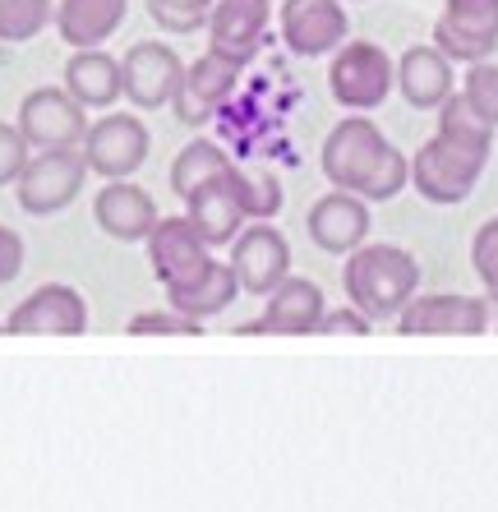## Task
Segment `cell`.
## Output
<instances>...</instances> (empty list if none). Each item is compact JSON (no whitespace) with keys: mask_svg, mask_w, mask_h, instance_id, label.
<instances>
[{"mask_svg":"<svg viewBox=\"0 0 498 512\" xmlns=\"http://www.w3.org/2000/svg\"><path fill=\"white\" fill-rule=\"evenodd\" d=\"M323 176L332 190H351L365 203H388L411 185V157L392 148L369 116H346L323 139Z\"/></svg>","mask_w":498,"mask_h":512,"instance_id":"obj_1","label":"cell"},{"mask_svg":"<svg viewBox=\"0 0 498 512\" xmlns=\"http://www.w3.org/2000/svg\"><path fill=\"white\" fill-rule=\"evenodd\" d=\"M342 286H346V305H356L365 319L388 323L406 310V300L415 296L420 286V263H415L411 250L402 245H360V250L346 254L342 268Z\"/></svg>","mask_w":498,"mask_h":512,"instance_id":"obj_2","label":"cell"},{"mask_svg":"<svg viewBox=\"0 0 498 512\" xmlns=\"http://www.w3.org/2000/svg\"><path fill=\"white\" fill-rule=\"evenodd\" d=\"M489 148L494 143L485 139H457V134L439 130L411 157V190L425 203H439V208L466 203L489 167Z\"/></svg>","mask_w":498,"mask_h":512,"instance_id":"obj_3","label":"cell"},{"mask_svg":"<svg viewBox=\"0 0 498 512\" xmlns=\"http://www.w3.org/2000/svg\"><path fill=\"white\" fill-rule=\"evenodd\" d=\"M397 88V60L379 42H342L332 51L328 93L346 111H379Z\"/></svg>","mask_w":498,"mask_h":512,"instance_id":"obj_4","label":"cell"},{"mask_svg":"<svg viewBox=\"0 0 498 512\" xmlns=\"http://www.w3.org/2000/svg\"><path fill=\"white\" fill-rule=\"evenodd\" d=\"M83 180H88L83 148H42V153L28 157L24 176L14 180L19 185V208L33 217H51L79 199Z\"/></svg>","mask_w":498,"mask_h":512,"instance_id":"obj_5","label":"cell"},{"mask_svg":"<svg viewBox=\"0 0 498 512\" xmlns=\"http://www.w3.org/2000/svg\"><path fill=\"white\" fill-rule=\"evenodd\" d=\"M148 148H153L148 125L139 116H125V111L93 120L88 134H83V162L102 180H130L148 162Z\"/></svg>","mask_w":498,"mask_h":512,"instance_id":"obj_6","label":"cell"},{"mask_svg":"<svg viewBox=\"0 0 498 512\" xmlns=\"http://www.w3.org/2000/svg\"><path fill=\"white\" fill-rule=\"evenodd\" d=\"M392 323L402 337H480L489 328V300L457 296V291L411 296Z\"/></svg>","mask_w":498,"mask_h":512,"instance_id":"obj_7","label":"cell"},{"mask_svg":"<svg viewBox=\"0 0 498 512\" xmlns=\"http://www.w3.org/2000/svg\"><path fill=\"white\" fill-rule=\"evenodd\" d=\"M14 125H19V134L28 139L33 153H42V148H83L88 107H79L65 88H37V93L24 97Z\"/></svg>","mask_w":498,"mask_h":512,"instance_id":"obj_8","label":"cell"},{"mask_svg":"<svg viewBox=\"0 0 498 512\" xmlns=\"http://www.w3.org/2000/svg\"><path fill=\"white\" fill-rule=\"evenodd\" d=\"M88 328V300L65 282H47L28 291L5 319V333L19 337H79Z\"/></svg>","mask_w":498,"mask_h":512,"instance_id":"obj_9","label":"cell"},{"mask_svg":"<svg viewBox=\"0 0 498 512\" xmlns=\"http://www.w3.org/2000/svg\"><path fill=\"white\" fill-rule=\"evenodd\" d=\"M434 47L462 65L489 60L498 47V0H443Z\"/></svg>","mask_w":498,"mask_h":512,"instance_id":"obj_10","label":"cell"},{"mask_svg":"<svg viewBox=\"0 0 498 512\" xmlns=\"http://www.w3.org/2000/svg\"><path fill=\"white\" fill-rule=\"evenodd\" d=\"M240 70H245V65L226 60L222 51H213V47L203 51L194 65H185L180 88H176V97H171V111H176L180 125H203V120H213L217 107L236 93Z\"/></svg>","mask_w":498,"mask_h":512,"instance_id":"obj_11","label":"cell"},{"mask_svg":"<svg viewBox=\"0 0 498 512\" xmlns=\"http://www.w3.org/2000/svg\"><path fill=\"white\" fill-rule=\"evenodd\" d=\"M226 263L236 268L240 291L268 296V291H277V286L291 277V245H286V236L277 227L254 222V227H245L231 240V259Z\"/></svg>","mask_w":498,"mask_h":512,"instance_id":"obj_12","label":"cell"},{"mask_svg":"<svg viewBox=\"0 0 498 512\" xmlns=\"http://www.w3.org/2000/svg\"><path fill=\"white\" fill-rule=\"evenodd\" d=\"M180 74H185V60L166 42H134L120 60V79H125V97H130L139 111H162L171 107V97L180 88Z\"/></svg>","mask_w":498,"mask_h":512,"instance_id":"obj_13","label":"cell"},{"mask_svg":"<svg viewBox=\"0 0 498 512\" xmlns=\"http://www.w3.org/2000/svg\"><path fill=\"white\" fill-rule=\"evenodd\" d=\"M148 263L166 291V286H185L203 277L213 254H208L199 231L190 227V217H157V227L148 231Z\"/></svg>","mask_w":498,"mask_h":512,"instance_id":"obj_14","label":"cell"},{"mask_svg":"<svg viewBox=\"0 0 498 512\" xmlns=\"http://www.w3.org/2000/svg\"><path fill=\"white\" fill-rule=\"evenodd\" d=\"M346 33L351 19L342 0H282V42L296 56H332Z\"/></svg>","mask_w":498,"mask_h":512,"instance_id":"obj_15","label":"cell"},{"mask_svg":"<svg viewBox=\"0 0 498 512\" xmlns=\"http://www.w3.org/2000/svg\"><path fill=\"white\" fill-rule=\"evenodd\" d=\"M328 310L323 286L309 277H286L277 291H268L263 319L240 323V333H277V337H309L319 333V319Z\"/></svg>","mask_w":498,"mask_h":512,"instance_id":"obj_16","label":"cell"},{"mask_svg":"<svg viewBox=\"0 0 498 512\" xmlns=\"http://www.w3.org/2000/svg\"><path fill=\"white\" fill-rule=\"evenodd\" d=\"M240 167H231L226 176L208 180V185H199V190L185 199V217H190V227L203 236V245L208 250H217V245H231V240L245 231V203H240V185H236Z\"/></svg>","mask_w":498,"mask_h":512,"instance_id":"obj_17","label":"cell"},{"mask_svg":"<svg viewBox=\"0 0 498 512\" xmlns=\"http://www.w3.org/2000/svg\"><path fill=\"white\" fill-rule=\"evenodd\" d=\"M268 19H273V0H217L208 14V47L236 65H249L263 47Z\"/></svg>","mask_w":498,"mask_h":512,"instance_id":"obj_18","label":"cell"},{"mask_svg":"<svg viewBox=\"0 0 498 512\" xmlns=\"http://www.w3.org/2000/svg\"><path fill=\"white\" fill-rule=\"evenodd\" d=\"M369 203L360 199V194H351V190H332V194H323L314 208H309V217H305V231H309V240L319 245L323 254H351V250H360L369 240Z\"/></svg>","mask_w":498,"mask_h":512,"instance_id":"obj_19","label":"cell"},{"mask_svg":"<svg viewBox=\"0 0 498 512\" xmlns=\"http://www.w3.org/2000/svg\"><path fill=\"white\" fill-rule=\"evenodd\" d=\"M93 217L111 240L134 245V240H148V231L157 227V203L134 180H107V190H97L93 199Z\"/></svg>","mask_w":498,"mask_h":512,"instance_id":"obj_20","label":"cell"},{"mask_svg":"<svg viewBox=\"0 0 498 512\" xmlns=\"http://www.w3.org/2000/svg\"><path fill=\"white\" fill-rule=\"evenodd\" d=\"M65 93L88 111H107L125 97V79H120V60L107 56L102 47H83L65 65Z\"/></svg>","mask_w":498,"mask_h":512,"instance_id":"obj_21","label":"cell"},{"mask_svg":"<svg viewBox=\"0 0 498 512\" xmlns=\"http://www.w3.org/2000/svg\"><path fill=\"white\" fill-rule=\"evenodd\" d=\"M397 93L415 111H439L452 93V60L439 47H411L397 60Z\"/></svg>","mask_w":498,"mask_h":512,"instance_id":"obj_22","label":"cell"},{"mask_svg":"<svg viewBox=\"0 0 498 512\" xmlns=\"http://www.w3.org/2000/svg\"><path fill=\"white\" fill-rule=\"evenodd\" d=\"M130 14V0H60L56 5V33L70 42V51L102 47Z\"/></svg>","mask_w":498,"mask_h":512,"instance_id":"obj_23","label":"cell"},{"mask_svg":"<svg viewBox=\"0 0 498 512\" xmlns=\"http://www.w3.org/2000/svg\"><path fill=\"white\" fill-rule=\"evenodd\" d=\"M240 296V282H236V268L231 263H208V273L194 277L185 286H166V305L180 314H190V319H213V314L231 310Z\"/></svg>","mask_w":498,"mask_h":512,"instance_id":"obj_24","label":"cell"},{"mask_svg":"<svg viewBox=\"0 0 498 512\" xmlns=\"http://www.w3.org/2000/svg\"><path fill=\"white\" fill-rule=\"evenodd\" d=\"M231 167H236V162L222 153V143L194 139V143H185V148L176 153V162H171V190H176L180 199H190L199 185H208V180L226 176Z\"/></svg>","mask_w":498,"mask_h":512,"instance_id":"obj_25","label":"cell"},{"mask_svg":"<svg viewBox=\"0 0 498 512\" xmlns=\"http://www.w3.org/2000/svg\"><path fill=\"white\" fill-rule=\"evenodd\" d=\"M56 19V5L51 0H0V42H33L42 28Z\"/></svg>","mask_w":498,"mask_h":512,"instance_id":"obj_26","label":"cell"},{"mask_svg":"<svg viewBox=\"0 0 498 512\" xmlns=\"http://www.w3.org/2000/svg\"><path fill=\"white\" fill-rule=\"evenodd\" d=\"M213 5L217 0H148V14L166 33H199V28H208Z\"/></svg>","mask_w":498,"mask_h":512,"instance_id":"obj_27","label":"cell"},{"mask_svg":"<svg viewBox=\"0 0 498 512\" xmlns=\"http://www.w3.org/2000/svg\"><path fill=\"white\" fill-rule=\"evenodd\" d=\"M462 97L471 102L475 116L498 130V65H494V60H475V65H466Z\"/></svg>","mask_w":498,"mask_h":512,"instance_id":"obj_28","label":"cell"},{"mask_svg":"<svg viewBox=\"0 0 498 512\" xmlns=\"http://www.w3.org/2000/svg\"><path fill=\"white\" fill-rule=\"evenodd\" d=\"M471 268H475V277H480V286H485V300L489 305H498V217H489V222L475 227Z\"/></svg>","mask_w":498,"mask_h":512,"instance_id":"obj_29","label":"cell"},{"mask_svg":"<svg viewBox=\"0 0 498 512\" xmlns=\"http://www.w3.org/2000/svg\"><path fill=\"white\" fill-rule=\"evenodd\" d=\"M236 185H240V203H245V217H249V222H273V217L282 213V185H277L273 176L240 171Z\"/></svg>","mask_w":498,"mask_h":512,"instance_id":"obj_30","label":"cell"},{"mask_svg":"<svg viewBox=\"0 0 498 512\" xmlns=\"http://www.w3.org/2000/svg\"><path fill=\"white\" fill-rule=\"evenodd\" d=\"M130 333L143 337V333H162V337H199L203 333V323L190 319V314H180V310H143L130 319Z\"/></svg>","mask_w":498,"mask_h":512,"instance_id":"obj_31","label":"cell"},{"mask_svg":"<svg viewBox=\"0 0 498 512\" xmlns=\"http://www.w3.org/2000/svg\"><path fill=\"white\" fill-rule=\"evenodd\" d=\"M28 157H33V148L19 134V125H0V185H14V180L24 176Z\"/></svg>","mask_w":498,"mask_h":512,"instance_id":"obj_32","label":"cell"},{"mask_svg":"<svg viewBox=\"0 0 498 512\" xmlns=\"http://www.w3.org/2000/svg\"><path fill=\"white\" fill-rule=\"evenodd\" d=\"M374 328V319L356 310V305H342V310H323L319 319V333H351V337H365Z\"/></svg>","mask_w":498,"mask_h":512,"instance_id":"obj_33","label":"cell"},{"mask_svg":"<svg viewBox=\"0 0 498 512\" xmlns=\"http://www.w3.org/2000/svg\"><path fill=\"white\" fill-rule=\"evenodd\" d=\"M24 273V236L14 227H0V286Z\"/></svg>","mask_w":498,"mask_h":512,"instance_id":"obj_34","label":"cell"}]
</instances>
